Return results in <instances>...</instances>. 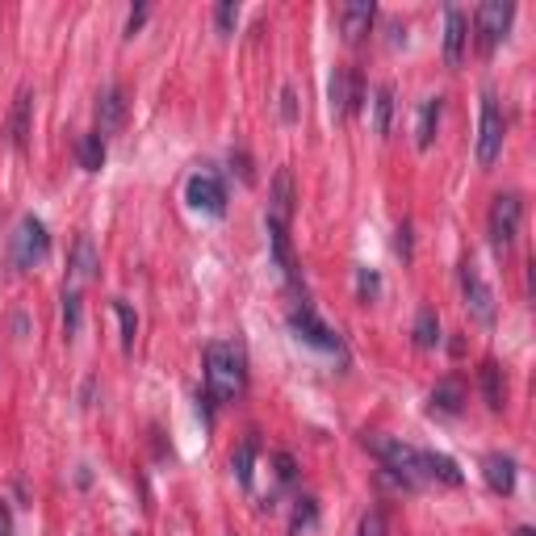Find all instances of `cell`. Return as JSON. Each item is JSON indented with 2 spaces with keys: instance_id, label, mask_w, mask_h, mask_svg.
<instances>
[{
  "instance_id": "cell-1",
  "label": "cell",
  "mask_w": 536,
  "mask_h": 536,
  "mask_svg": "<svg viewBox=\"0 0 536 536\" xmlns=\"http://www.w3.org/2000/svg\"><path fill=\"white\" fill-rule=\"evenodd\" d=\"M248 386V357L231 340H218L206 348V398L209 402H235Z\"/></svg>"
},
{
  "instance_id": "cell-8",
  "label": "cell",
  "mask_w": 536,
  "mask_h": 536,
  "mask_svg": "<svg viewBox=\"0 0 536 536\" xmlns=\"http://www.w3.org/2000/svg\"><path fill=\"white\" fill-rule=\"evenodd\" d=\"M185 201L193 209H201V214H209V218H223L226 214V185L214 177V172H193L189 185H185Z\"/></svg>"
},
{
  "instance_id": "cell-16",
  "label": "cell",
  "mask_w": 536,
  "mask_h": 536,
  "mask_svg": "<svg viewBox=\"0 0 536 536\" xmlns=\"http://www.w3.org/2000/svg\"><path fill=\"white\" fill-rule=\"evenodd\" d=\"M289 214H294V185H289V172H277V180H272V201H268V223L289 226Z\"/></svg>"
},
{
  "instance_id": "cell-11",
  "label": "cell",
  "mask_w": 536,
  "mask_h": 536,
  "mask_svg": "<svg viewBox=\"0 0 536 536\" xmlns=\"http://www.w3.org/2000/svg\"><path fill=\"white\" fill-rule=\"evenodd\" d=\"M360 97H365V89H360V75L352 72V67H335V72H331V114H335V118H343V114L360 109Z\"/></svg>"
},
{
  "instance_id": "cell-36",
  "label": "cell",
  "mask_w": 536,
  "mask_h": 536,
  "mask_svg": "<svg viewBox=\"0 0 536 536\" xmlns=\"http://www.w3.org/2000/svg\"><path fill=\"white\" fill-rule=\"evenodd\" d=\"M0 536H13V516H9L4 503H0Z\"/></svg>"
},
{
  "instance_id": "cell-21",
  "label": "cell",
  "mask_w": 536,
  "mask_h": 536,
  "mask_svg": "<svg viewBox=\"0 0 536 536\" xmlns=\"http://www.w3.org/2000/svg\"><path fill=\"white\" fill-rule=\"evenodd\" d=\"M75 160L84 172H101L105 168V138L101 134H80V143H75Z\"/></svg>"
},
{
  "instance_id": "cell-2",
  "label": "cell",
  "mask_w": 536,
  "mask_h": 536,
  "mask_svg": "<svg viewBox=\"0 0 536 536\" xmlns=\"http://www.w3.org/2000/svg\"><path fill=\"white\" fill-rule=\"evenodd\" d=\"M365 448L382 461V469L390 477H398V486H406V491H419L423 482H432L428 477V453L402 445L394 436H365Z\"/></svg>"
},
{
  "instance_id": "cell-14",
  "label": "cell",
  "mask_w": 536,
  "mask_h": 536,
  "mask_svg": "<svg viewBox=\"0 0 536 536\" xmlns=\"http://www.w3.org/2000/svg\"><path fill=\"white\" fill-rule=\"evenodd\" d=\"M482 474H486V486H491L494 494L516 491V461H511L507 453H491V457L482 461Z\"/></svg>"
},
{
  "instance_id": "cell-10",
  "label": "cell",
  "mask_w": 536,
  "mask_h": 536,
  "mask_svg": "<svg viewBox=\"0 0 536 536\" xmlns=\"http://www.w3.org/2000/svg\"><path fill=\"white\" fill-rule=\"evenodd\" d=\"M126 114H130V97L122 84H105L101 97H97V126H101V138L105 134H118L126 126Z\"/></svg>"
},
{
  "instance_id": "cell-15",
  "label": "cell",
  "mask_w": 536,
  "mask_h": 536,
  "mask_svg": "<svg viewBox=\"0 0 536 536\" xmlns=\"http://www.w3.org/2000/svg\"><path fill=\"white\" fill-rule=\"evenodd\" d=\"M30 109H34V92L21 89L13 101V114H9V143L13 147H26V138H30Z\"/></svg>"
},
{
  "instance_id": "cell-20",
  "label": "cell",
  "mask_w": 536,
  "mask_h": 536,
  "mask_svg": "<svg viewBox=\"0 0 536 536\" xmlns=\"http://www.w3.org/2000/svg\"><path fill=\"white\" fill-rule=\"evenodd\" d=\"M256 453H260V445H256V436H248V440L235 448V457H231V469H235V477H239V486H243V491H252Z\"/></svg>"
},
{
  "instance_id": "cell-33",
  "label": "cell",
  "mask_w": 536,
  "mask_h": 536,
  "mask_svg": "<svg viewBox=\"0 0 536 536\" xmlns=\"http://www.w3.org/2000/svg\"><path fill=\"white\" fill-rule=\"evenodd\" d=\"M281 118L298 122V92H294V89H281Z\"/></svg>"
},
{
  "instance_id": "cell-22",
  "label": "cell",
  "mask_w": 536,
  "mask_h": 536,
  "mask_svg": "<svg viewBox=\"0 0 536 536\" xmlns=\"http://www.w3.org/2000/svg\"><path fill=\"white\" fill-rule=\"evenodd\" d=\"M390 126H394V89L382 84V89L373 92V130L390 134Z\"/></svg>"
},
{
  "instance_id": "cell-31",
  "label": "cell",
  "mask_w": 536,
  "mask_h": 536,
  "mask_svg": "<svg viewBox=\"0 0 536 536\" xmlns=\"http://www.w3.org/2000/svg\"><path fill=\"white\" fill-rule=\"evenodd\" d=\"M235 21H239V4L235 0H223V4L214 9V26H218L223 34H231L235 30Z\"/></svg>"
},
{
  "instance_id": "cell-29",
  "label": "cell",
  "mask_w": 536,
  "mask_h": 536,
  "mask_svg": "<svg viewBox=\"0 0 536 536\" xmlns=\"http://www.w3.org/2000/svg\"><path fill=\"white\" fill-rule=\"evenodd\" d=\"M357 294H360V302H377V294H382V277H377L373 268H357Z\"/></svg>"
},
{
  "instance_id": "cell-9",
  "label": "cell",
  "mask_w": 536,
  "mask_h": 536,
  "mask_svg": "<svg viewBox=\"0 0 536 536\" xmlns=\"http://www.w3.org/2000/svg\"><path fill=\"white\" fill-rule=\"evenodd\" d=\"M511 17H516V4H507V0H486V4L477 9L474 26H477V43H482V51H494V46L503 43Z\"/></svg>"
},
{
  "instance_id": "cell-24",
  "label": "cell",
  "mask_w": 536,
  "mask_h": 536,
  "mask_svg": "<svg viewBox=\"0 0 536 536\" xmlns=\"http://www.w3.org/2000/svg\"><path fill=\"white\" fill-rule=\"evenodd\" d=\"M415 343L419 348H436L440 343V319H436V311H423L415 314Z\"/></svg>"
},
{
  "instance_id": "cell-4",
  "label": "cell",
  "mask_w": 536,
  "mask_h": 536,
  "mask_svg": "<svg viewBox=\"0 0 536 536\" xmlns=\"http://www.w3.org/2000/svg\"><path fill=\"white\" fill-rule=\"evenodd\" d=\"M520 223H524V201L520 193H499L491 206V243L494 252H511V243L520 235Z\"/></svg>"
},
{
  "instance_id": "cell-12",
  "label": "cell",
  "mask_w": 536,
  "mask_h": 536,
  "mask_svg": "<svg viewBox=\"0 0 536 536\" xmlns=\"http://www.w3.org/2000/svg\"><path fill=\"white\" fill-rule=\"evenodd\" d=\"M465 43H469V17L457 4H448L445 9V63L448 67H461Z\"/></svg>"
},
{
  "instance_id": "cell-26",
  "label": "cell",
  "mask_w": 536,
  "mask_h": 536,
  "mask_svg": "<svg viewBox=\"0 0 536 536\" xmlns=\"http://www.w3.org/2000/svg\"><path fill=\"white\" fill-rule=\"evenodd\" d=\"M314 520H319V507H314V499H298V507H294V520H289V536L311 532Z\"/></svg>"
},
{
  "instance_id": "cell-13",
  "label": "cell",
  "mask_w": 536,
  "mask_h": 536,
  "mask_svg": "<svg viewBox=\"0 0 536 536\" xmlns=\"http://www.w3.org/2000/svg\"><path fill=\"white\" fill-rule=\"evenodd\" d=\"M373 17H377V4L373 0H352V4H343L340 9V30L348 43H360L365 34H369Z\"/></svg>"
},
{
  "instance_id": "cell-32",
  "label": "cell",
  "mask_w": 536,
  "mask_h": 536,
  "mask_svg": "<svg viewBox=\"0 0 536 536\" xmlns=\"http://www.w3.org/2000/svg\"><path fill=\"white\" fill-rule=\"evenodd\" d=\"M272 465H277V477H281V482H294V477H298V461H294L289 453H272Z\"/></svg>"
},
{
  "instance_id": "cell-30",
  "label": "cell",
  "mask_w": 536,
  "mask_h": 536,
  "mask_svg": "<svg viewBox=\"0 0 536 536\" xmlns=\"http://www.w3.org/2000/svg\"><path fill=\"white\" fill-rule=\"evenodd\" d=\"M386 511L382 507H373V511H365L360 516V528H357V536H386Z\"/></svg>"
},
{
  "instance_id": "cell-18",
  "label": "cell",
  "mask_w": 536,
  "mask_h": 536,
  "mask_svg": "<svg viewBox=\"0 0 536 536\" xmlns=\"http://www.w3.org/2000/svg\"><path fill=\"white\" fill-rule=\"evenodd\" d=\"M72 277L75 281H89V277H97V268H101V256H97V248H92L89 235H80L72 243Z\"/></svg>"
},
{
  "instance_id": "cell-5",
  "label": "cell",
  "mask_w": 536,
  "mask_h": 536,
  "mask_svg": "<svg viewBox=\"0 0 536 536\" xmlns=\"http://www.w3.org/2000/svg\"><path fill=\"white\" fill-rule=\"evenodd\" d=\"M503 151V109L494 92H482V122H477V164L491 168Z\"/></svg>"
},
{
  "instance_id": "cell-7",
  "label": "cell",
  "mask_w": 536,
  "mask_h": 536,
  "mask_svg": "<svg viewBox=\"0 0 536 536\" xmlns=\"http://www.w3.org/2000/svg\"><path fill=\"white\" fill-rule=\"evenodd\" d=\"M289 331H294L302 343L319 348V352H343L340 335H335L327 323H319V314H314L311 306H294V311H289Z\"/></svg>"
},
{
  "instance_id": "cell-34",
  "label": "cell",
  "mask_w": 536,
  "mask_h": 536,
  "mask_svg": "<svg viewBox=\"0 0 536 536\" xmlns=\"http://www.w3.org/2000/svg\"><path fill=\"white\" fill-rule=\"evenodd\" d=\"M143 21H147V4H134V9H130V17H126V34H130V38H134V34L143 30Z\"/></svg>"
},
{
  "instance_id": "cell-37",
  "label": "cell",
  "mask_w": 536,
  "mask_h": 536,
  "mask_svg": "<svg viewBox=\"0 0 536 536\" xmlns=\"http://www.w3.org/2000/svg\"><path fill=\"white\" fill-rule=\"evenodd\" d=\"M406 43V30H402L398 21H390V46H402Z\"/></svg>"
},
{
  "instance_id": "cell-25",
  "label": "cell",
  "mask_w": 536,
  "mask_h": 536,
  "mask_svg": "<svg viewBox=\"0 0 536 536\" xmlns=\"http://www.w3.org/2000/svg\"><path fill=\"white\" fill-rule=\"evenodd\" d=\"M428 477H440V482H448V486H461L465 474L457 469V461L453 457H440V453H428Z\"/></svg>"
},
{
  "instance_id": "cell-3",
  "label": "cell",
  "mask_w": 536,
  "mask_h": 536,
  "mask_svg": "<svg viewBox=\"0 0 536 536\" xmlns=\"http://www.w3.org/2000/svg\"><path fill=\"white\" fill-rule=\"evenodd\" d=\"M4 256H9V264H13L17 272H30V268L43 264L46 256H51V235H46V223H43V218L26 214V218L13 226V235H9V248H4Z\"/></svg>"
},
{
  "instance_id": "cell-23",
  "label": "cell",
  "mask_w": 536,
  "mask_h": 536,
  "mask_svg": "<svg viewBox=\"0 0 536 536\" xmlns=\"http://www.w3.org/2000/svg\"><path fill=\"white\" fill-rule=\"evenodd\" d=\"M482 394H486V406L491 411H503V369L494 360L482 365Z\"/></svg>"
},
{
  "instance_id": "cell-35",
  "label": "cell",
  "mask_w": 536,
  "mask_h": 536,
  "mask_svg": "<svg viewBox=\"0 0 536 536\" xmlns=\"http://www.w3.org/2000/svg\"><path fill=\"white\" fill-rule=\"evenodd\" d=\"M398 252H402V256H411V223H402V226H398Z\"/></svg>"
},
{
  "instance_id": "cell-27",
  "label": "cell",
  "mask_w": 536,
  "mask_h": 536,
  "mask_svg": "<svg viewBox=\"0 0 536 536\" xmlns=\"http://www.w3.org/2000/svg\"><path fill=\"white\" fill-rule=\"evenodd\" d=\"M63 331H67V340L80 335V294L75 289H63Z\"/></svg>"
},
{
  "instance_id": "cell-6",
  "label": "cell",
  "mask_w": 536,
  "mask_h": 536,
  "mask_svg": "<svg viewBox=\"0 0 536 536\" xmlns=\"http://www.w3.org/2000/svg\"><path fill=\"white\" fill-rule=\"evenodd\" d=\"M461 294H465V306L474 314L482 327H491L494 319H499V306H494V289L482 281V272H477L474 260H461Z\"/></svg>"
},
{
  "instance_id": "cell-19",
  "label": "cell",
  "mask_w": 536,
  "mask_h": 536,
  "mask_svg": "<svg viewBox=\"0 0 536 536\" xmlns=\"http://www.w3.org/2000/svg\"><path fill=\"white\" fill-rule=\"evenodd\" d=\"M465 406V386L457 382V377H445V382H436L432 390V411H440V415H461Z\"/></svg>"
},
{
  "instance_id": "cell-28",
  "label": "cell",
  "mask_w": 536,
  "mask_h": 536,
  "mask_svg": "<svg viewBox=\"0 0 536 536\" xmlns=\"http://www.w3.org/2000/svg\"><path fill=\"white\" fill-rule=\"evenodd\" d=\"M114 311H118V319H122V348L130 352V348H134V331H138V314H134L122 298L114 302Z\"/></svg>"
},
{
  "instance_id": "cell-17",
  "label": "cell",
  "mask_w": 536,
  "mask_h": 536,
  "mask_svg": "<svg viewBox=\"0 0 536 536\" xmlns=\"http://www.w3.org/2000/svg\"><path fill=\"white\" fill-rule=\"evenodd\" d=\"M440 114H445V101L440 97H428V101L419 105V122H415V143L423 151L436 143V126H440Z\"/></svg>"
}]
</instances>
